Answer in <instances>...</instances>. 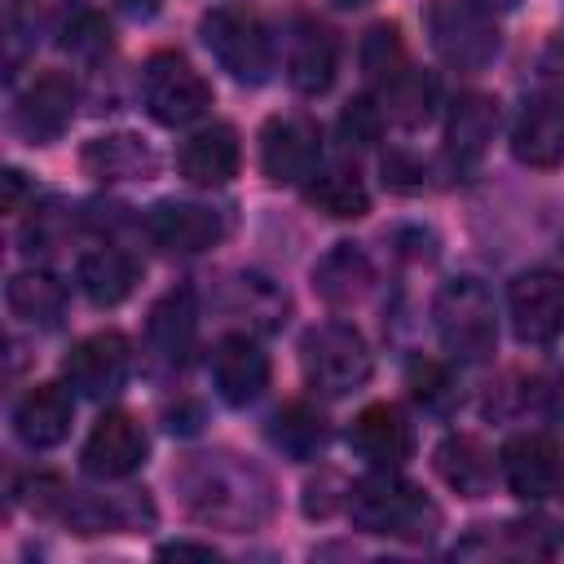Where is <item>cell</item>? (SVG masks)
<instances>
[{"label": "cell", "mask_w": 564, "mask_h": 564, "mask_svg": "<svg viewBox=\"0 0 564 564\" xmlns=\"http://www.w3.org/2000/svg\"><path fill=\"white\" fill-rule=\"evenodd\" d=\"M176 494L185 511L203 524L242 533L256 529L273 511V485L260 467L234 458V454H198L181 467Z\"/></svg>", "instance_id": "6da1fadb"}, {"label": "cell", "mask_w": 564, "mask_h": 564, "mask_svg": "<svg viewBox=\"0 0 564 564\" xmlns=\"http://www.w3.org/2000/svg\"><path fill=\"white\" fill-rule=\"evenodd\" d=\"M348 516L361 533H383V538H427L436 524V507L388 467H375L370 476L352 480Z\"/></svg>", "instance_id": "7a4b0ae2"}, {"label": "cell", "mask_w": 564, "mask_h": 564, "mask_svg": "<svg viewBox=\"0 0 564 564\" xmlns=\"http://www.w3.org/2000/svg\"><path fill=\"white\" fill-rule=\"evenodd\" d=\"M432 322H436V335H441L445 352H454L458 361H485L498 344L494 295L485 291L480 278L441 282V291L432 300Z\"/></svg>", "instance_id": "3957f363"}, {"label": "cell", "mask_w": 564, "mask_h": 564, "mask_svg": "<svg viewBox=\"0 0 564 564\" xmlns=\"http://www.w3.org/2000/svg\"><path fill=\"white\" fill-rule=\"evenodd\" d=\"M198 35L207 44V53L216 57L220 70H229V79L238 84H264L273 70V44L269 31L256 13L247 9H212L198 22Z\"/></svg>", "instance_id": "277c9868"}, {"label": "cell", "mask_w": 564, "mask_h": 564, "mask_svg": "<svg viewBox=\"0 0 564 564\" xmlns=\"http://www.w3.org/2000/svg\"><path fill=\"white\" fill-rule=\"evenodd\" d=\"M300 366H304V379L322 397H348L370 379V348L352 326L326 322L304 335Z\"/></svg>", "instance_id": "5b68a950"}, {"label": "cell", "mask_w": 564, "mask_h": 564, "mask_svg": "<svg viewBox=\"0 0 564 564\" xmlns=\"http://www.w3.org/2000/svg\"><path fill=\"white\" fill-rule=\"evenodd\" d=\"M141 97H145L150 119L163 128H185V123L203 119L212 106L207 79L181 53H154L141 66Z\"/></svg>", "instance_id": "8992f818"}, {"label": "cell", "mask_w": 564, "mask_h": 564, "mask_svg": "<svg viewBox=\"0 0 564 564\" xmlns=\"http://www.w3.org/2000/svg\"><path fill=\"white\" fill-rule=\"evenodd\" d=\"M427 35H432V48L458 70H480L498 53L494 13L480 9L476 0H436L427 9Z\"/></svg>", "instance_id": "52a82bcc"}, {"label": "cell", "mask_w": 564, "mask_h": 564, "mask_svg": "<svg viewBox=\"0 0 564 564\" xmlns=\"http://www.w3.org/2000/svg\"><path fill=\"white\" fill-rule=\"evenodd\" d=\"M507 317L520 344H555L564 335V273L529 269L507 291Z\"/></svg>", "instance_id": "ba28073f"}, {"label": "cell", "mask_w": 564, "mask_h": 564, "mask_svg": "<svg viewBox=\"0 0 564 564\" xmlns=\"http://www.w3.org/2000/svg\"><path fill=\"white\" fill-rule=\"evenodd\" d=\"M322 167V132L313 119L278 115L260 132V172L273 185H300Z\"/></svg>", "instance_id": "9c48e42d"}, {"label": "cell", "mask_w": 564, "mask_h": 564, "mask_svg": "<svg viewBox=\"0 0 564 564\" xmlns=\"http://www.w3.org/2000/svg\"><path fill=\"white\" fill-rule=\"evenodd\" d=\"M128 366H132L128 339H123L119 330H97V335L79 339V344L66 352L62 375H66V383H70L79 397L106 401V397H115V392L128 383Z\"/></svg>", "instance_id": "30bf717a"}, {"label": "cell", "mask_w": 564, "mask_h": 564, "mask_svg": "<svg viewBox=\"0 0 564 564\" xmlns=\"http://www.w3.org/2000/svg\"><path fill=\"white\" fill-rule=\"evenodd\" d=\"M75 106H79V88L70 75L62 70H48L40 79H31L22 93H18V106H13V128L35 141V145H48L57 141L70 119H75Z\"/></svg>", "instance_id": "8fae6325"}, {"label": "cell", "mask_w": 564, "mask_h": 564, "mask_svg": "<svg viewBox=\"0 0 564 564\" xmlns=\"http://www.w3.org/2000/svg\"><path fill=\"white\" fill-rule=\"evenodd\" d=\"M145 234L154 247L172 251V256H198L207 247L220 242L225 225L212 207L203 203H189V198H159L150 212H145Z\"/></svg>", "instance_id": "7c38bea8"}, {"label": "cell", "mask_w": 564, "mask_h": 564, "mask_svg": "<svg viewBox=\"0 0 564 564\" xmlns=\"http://www.w3.org/2000/svg\"><path fill=\"white\" fill-rule=\"evenodd\" d=\"M212 383L225 405H251L269 388V352L242 330L220 335L212 348Z\"/></svg>", "instance_id": "4fadbf2b"}, {"label": "cell", "mask_w": 564, "mask_h": 564, "mask_svg": "<svg viewBox=\"0 0 564 564\" xmlns=\"http://www.w3.org/2000/svg\"><path fill=\"white\" fill-rule=\"evenodd\" d=\"M145 463V432L132 414L123 410H106L88 441H84V467L101 480H119V476H132L137 467Z\"/></svg>", "instance_id": "5bb4252c"}, {"label": "cell", "mask_w": 564, "mask_h": 564, "mask_svg": "<svg viewBox=\"0 0 564 564\" xmlns=\"http://www.w3.org/2000/svg\"><path fill=\"white\" fill-rule=\"evenodd\" d=\"M494 128H498V101L485 97V93H463L454 106H449V119H445V159L458 176L476 172V163L485 159L489 141H494Z\"/></svg>", "instance_id": "9a60e30c"}, {"label": "cell", "mask_w": 564, "mask_h": 564, "mask_svg": "<svg viewBox=\"0 0 564 564\" xmlns=\"http://www.w3.org/2000/svg\"><path fill=\"white\" fill-rule=\"evenodd\" d=\"M498 467H502V480L516 498H546L555 485H560V449L551 436L542 432H520L502 445L498 454Z\"/></svg>", "instance_id": "2e32d148"}, {"label": "cell", "mask_w": 564, "mask_h": 564, "mask_svg": "<svg viewBox=\"0 0 564 564\" xmlns=\"http://www.w3.org/2000/svg\"><path fill=\"white\" fill-rule=\"evenodd\" d=\"M348 445L370 463V467H388L397 471L410 454H414V427L405 423V414L388 401L379 405H366L352 427H348Z\"/></svg>", "instance_id": "e0dca14e"}, {"label": "cell", "mask_w": 564, "mask_h": 564, "mask_svg": "<svg viewBox=\"0 0 564 564\" xmlns=\"http://www.w3.org/2000/svg\"><path fill=\"white\" fill-rule=\"evenodd\" d=\"M511 154L529 167L564 163V97H529L511 128Z\"/></svg>", "instance_id": "ac0fdd59"}, {"label": "cell", "mask_w": 564, "mask_h": 564, "mask_svg": "<svg viewBox=\"0 0 564 564\" xmlns=\"http://www.w3.org/2000/svg\"><path fill=\"white\" fill-rule=\"evenodd\" d=\"M70 414H75L70 388H62V383H35L13 405V432L31 449H53L57 441H66Z\"/></svg>", "instance_id": "d6986e66"}, {"label": "cell", "mask_w": 564, "mask_h": 564, "mask_svg": "<svg viewBox=\"0 0 564 564\" xmlns=\"http://www.w3.org/2000/svg\"><path fill=\"white\" fill-rule=\"evenodd\" d=\"M335 70H339V40L330 26L304 18L291 35V53H286V79L295 93L304 97H317L335 84Z\"/></svg>", "instance_id": "ffe728a7"}, {"label": "cell", "mask_w": 564, "mask_h": 564, "mask_svg": "<svg viewBox=\"0 0 564 564\" xmlns=\"http://www.w3.org/2000/svg\"><path fill=\"white\" fill-rule=\"evenodd\" d=\"M238 132L229 123H212V128H198L181 154H176V167L185 181L194 185H225L234 172H238Z\"/></svg>", "instance_id": "44dd1931"}, {"label": "cell", "mask_w": 564, "mask_h": 564, "mask_svg": "<svg viewBox=\"0 0 564 564\" xmlns=\"http://www.w3.org/2000/svg\"><path fill=\"white\" fill-rule=\"evenodd\" d=\"M84 172L97 176V181H150L159 159L154 150L132 137V132H106V137H93L79 154Z\"/></svg>", "instance_id": "7402d4cb"}, {"label": "cell", "mask_w": 564, "mask_h": 564, "mask_svg": "<svg viewBox=\"0 0 564 564\" xmlns=\"http://www.w3.org/2000/svg\"><path fill=\"white\" fill-rule=\"evenodd\" d=\"M150 348L167 361V366H181L198 339V304L194 295L181 286V291H167L154 308H150Z\"/></svg>", "instance_id": "603a6c76"}, {"label": "cell", "mask_w": 564, "mask_h": 564, "mask_svg": "<svg viewBox=\"0 0 564 564\" xmlns=\"http://www.w3.org/2000/svg\"><path fill=\"white\" fill-rule=\"evenodd\" d=\"M137 278H141V264L123 247H93V251L79 256V291L97 308H110V304L128 300Z\"/></svg>", "instance_id": "cb8c5ba5"}, {"label": "cell", "mask_w": 564, "mask_h": 564, "mask_svg": "<svg viewBox=\"0 0 564 564\" xmlns=\"http://www.w3.org/2000/svg\"><path fill=\"white\" fill-rule=\"evenodd\" d=\"M436 471L463 498H480L494 485V458H489V449L476 436H463V432H454V436H445L436 445Z\"/></svg>", "instance_id": "d4e9b609"}, {"label": "cell", "mask_w": 564, "mask_h": 564, "mask_svg": "<svg viewBox=\"0 0 564 564\" xmlns=\"http://www.w3.org/2000/svg\"><path fill=\"white\" fill-rule=\"evenodd\" d=\"M313 286L326 304H352L370 291V260L352 242H335L317 264H313Z\"/></svg>", "instance_id": "484cf974"}, {"label": "cell", "mask_w": 564, "mask_h": 564, "mask_svg": "<svg viewBox=\"0 0 564 564\" xmlns=\"http://www.w3.org/2000/svg\"><path fill=\"white\" fill-rule=\"evenodd\" d=\"M304 198H308L317 212L335 216V220H357V216L370 212V194H366L361 176H357L352 167H344V163L317 167V172L304 181Z\"/></svg>", "instance_id": "4316f807"}, {"label": "cell", "mask_w": 564, "mask_h": 564, "mask_svg": "<svg viewBox=\"0 0 564 564\" xmlns=\"http://www.w3.org/2000/svg\"><path fill=\"white\" fill-rule=\"evenodd\" d=\"M269 441L273 449H282L286 458L304 463V458H317L330 441V427L322 419V410H313L308 401H291L282 405L273 419H269Z\"/></svg>", "instance_id": "83f0119b"}, {"label": "cell", "mask_w": 564, "mask_h": 564, "mask_svg": "<svg viewBox=\"0 0 564 564\" xmlns=\"http://www.w3.org/2000/svg\"><path fill=\"white\" fill-rule=\"evenodd\" d=\"M4 300H9L13 317H22L26 326H57L62 308H66V286L44 269H26V273L9 278Z\"/></svg>", "instance_id": "f1b7e54d"}, {"label": "cell", "mask_w": 564, "mask_h": 564, "mask_svg": "<svg viewBox=\"0 0 564 564\" xmlns=\"http://www.w3.org/2000/svg\"><path fill=\"white\" fill-rule=\"evenodd\" d=\"M432 101H436V79L423 75V70H397L388 84H383V119H397L405 128H419L427 123L432 115Z\"/></svg>", "instance_id": "f546056e"}, {"label": "cell", "mask_w": 564, "mask_h": 564, "mask_svg": "<svg viewBox=\"0 0 564 564\" xmlns=\"http://www.w3.org/2000/svg\"><path fill=\"white\" fill-rule=\"evenodd\" d=\"M234 313H247V326H256V330H278L286 322V295L260 273H238L234 278Z\"/></svg>", "instance_id": "4dcf8cb0"}, {"label": "cell", "mask_w": 564, "mask_h": 564, "mask_svg": "<svg viewBox=\"0 0 564 564\" xmlns=\"http://www.w3.org/2000/svg\"><path fill=\"white\" fill-rule=\"evenodd\" d=\"M405 388H410V397L423 405V410H432V414H445V410H454V401H458V388H454V375L441 366V361H410L405 366Z\"/></svg>", "instance_id": "1f68e13d"}, {"label": "cell", "mask_w": 564, "mask_h": 564, "mask_svg": "<svg viewBox=\"0 0 564 564\" xmlns=\"http://www.w3.org/2000/svg\"><path fill=\"white\" fill-rule=\"evenodd\" d=\"M361 66H366V75L379 79V84H388L397 70H405L401 31H397L392 22H379V26L366 31V40H361Z\"/></svg>", "instance_id": "d6a6232c"}, {"label": "cell", "mask_w": 564, "mask_h": 564, "mask_svg": "<svg viewBox=\"0 0 564 564\" xmlns=\"http://www.w3.org/2000/svg\"><path fill=\"white\" fill-rule=\"evenodd\" d=\"M106 44H110V31H106V22H101L93 9H79V13L66 18V26H62V48H70V53H79V57H97Z\"/></svg>", "instance_id": "836d02e7"}, {"label": "cell", "mask_w": 564, "mask_h": 564, "mask_svg": "<svg viewBox=\"0 0 564 564\" xmlns=\"http://www.w3.org/2000/svg\"><path fill=\"white\" fill-rule=\"evenodd\" d=\"M379 128H383V106H375L370 97L348 101L344 115H339V137L348 145H375L379 141Z\"/></svg>", "instance_id": "e575fe53"}, {"label": "cell", "mask_w": 564, "mask_h": 564, "mask_svg": "<svg viewBox=\"0 0 564 564\" xmlns=\"http://www.w3.org/2000/svg\"><path fill=\"white\" fill-rule=\"evenodd\" d=\"M383 185L405 189V194L423 189V185H427V167H423V159H414V154H405V150H392V154L383 159Z\"/></svg>", "instance_id": "d590c367"}, {"label": "cell", "mask_w": 564, "mask_h": 564, "mask_svg": "<svg viewBox=\"0 0 564 564\" xmlns=\"http://www.w3.org/2000/svg\"><path fill=\"white\" fill-rule=\"evenodd\" d=\"M529 401L538 414H546L551 423H564V370H546L533 379L529 388Z\"/></svg>", "instance_id": "8d00e7d4"}, {"label": "cell", "mask_w": 564, "mask_h": 564, "mask_svg": "<svg viewBox=\"0 0 564 564\" xmlns=\"http://www.w3.org/2000/svg\"><path fill=\"white\" fill-rule=\"evenodd\" d=\"M538 70H542L546 88H551L555 97H564V31H560V35H551V44L542 48V62H538Z\"/></svg>", "instance_id": "74e56055"}, {"label": "cell", "mask_w": 564, "mask_h": 564, "mask_svg": "<svg viewBox=\"0 0 564 564\" xmlns=\"http://www.w3.org/2000/svg\"><path fill=\"white\" fill-rule=\"evenodd\" d=\"M159 555L163 560H216L220 551L207 542H167V546H159Z\"/></svg>", "instance_id": "f35d334b"}, {"label": "cell", "mask_w": 564, "mask_h": 564, "mask_svg": "<svg viewBox=\"0 0 564 564\" xmlns=\"http://www.w3.org/2000/svg\"><path fill=\"white\" fill-rule=\"evenodd\" d=\"M22 189H26L22 172H18V167H9V172H4V212H18V198H22Z\"/></svg>", "instance_id": "ab89813d"}, {"label": "cell", "mask_w": 564, "mask_h": 564, "mask_svg": "<svg viewBox=\"0 0 564 564\" xmlns=\"http://www.w3.org/2000/svg\"><path fill=\"white\" fill-rule=\"evenodd\" d=\"M119 9H123L128 18H150V13L159 9V0H119Z\"/></svg>", "instance_id": "60d3db41"}, {"label": "cell", "mask_w": 564, "mask_h": 564, "mask_svg": "<svg viewBox=\"0 0 564 564\" xmlns=\"http://www.w3.org/2000/svg\"><path fill=\"white\" fill-rule=\"evenodd\" d=\"M480 9H489V13H507V9H516L520 0H476Z\"/></svg>", "instance_id": "b9f144b4"}, {"label": "cell", "mask_w": 564, "mask_h": 564, "mask_svg": "<svg viewBox=\"0 0 564 564\" xmlns=\"http://www.w3.org/2000/svg\"><path fill=\"white\" fill-rule=\"evenodd\" d=\"M339 9H361V4H370V0H335Z\"/></svg>", "instance_id": "7bdbcfd3"}]
</instances>
